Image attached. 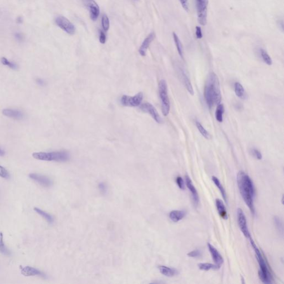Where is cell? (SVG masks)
Wrapping results in <instances>:
<instances>
[{
	"mask_svg": "<svg viewBox=\"0 0 284 284\" xmlns=\"http://www.w3.org/2000/svg\"><path fill=\"white\" fill-rule=\"evenodd\" d=\"M260 53L264 62L267 65L271 66L272 63V61L271 57H270V56L269 55V54L267 53V51L264 49L261 48L260 49Z\"/></svg>",
	"mask_w": 284,
	"mask_h": 284,
	"instance_id": "obj_28",
	"label": "cell"
},
{
	"mask_svg": "<svg viewBox=\"0 0 284 284\" xmlns=\"http://www.w3.org/2000/svg\"><path fill=\"white\" fill-rule=\"evenodd\" d=\"M185 184L187 188L192 194V199L195 205L198 206L199 201V198L198 193L197 192L196 188H195L194 185L192 184V180L190 179L188 175L185 176Z\"/></svg>",
	"mask_w": 284,
	"mask_h": 284,
	"instance_id": "obj_15",
	"label": "cell"
},
{
	"mask_svg": "<svg viewBox=\"0 0 284 284\" xmlns=\"http://www.w3.org/2000/svg\"><path fill=\"white\" fill-rule=\"evenodd\" d=\"M0 253L6 256H9L11 254L10 251L6 247V246L4 244L3 233L1 232H0Z\"/></svg>",
	"mask_w": 284,
	"mask_h": 284,
	"instance_id": "obj_27",
	"label": "cell"
},
{
	"mask_svg": "<svg viewBox=\"0 0 284 284\" xmlns=\"http://www.w3.org/2000/svg\"><path fill=\"white\" fill-rule=\"evenodd\" d=\"M33 209L37 214H39V215H41L42 217H43L48 223H49V224L53 223V218L50 214H48L47 212L44 211V210H41V209H39L38 208H37V207H35Z\"/></svg>",
	"mask_w": 284,
	"mask_h": 284,
	"instance_id": "obj_24",
	"label": "cell"
},
{
	"mask_svg": "<svg viewBox=\"0 0 284 284\" xmlns=\"http://www.w3.org/2000/svg\"><path fill=\"white\" fill-rule=\"evenodd\" d=\"M180 4L187 12L189 11V1L188 0H179Z\"/></svg>",
	"mask_w": 284,
	"mask_h": 284,
	"instance_id": "obj_40",
	"label": "cell"
},
{
	"mask_svg": "<svg viewBox=\"0 0 284 284\" xmlns=\"http://www.w3.org/2000/svg\"><path fill=\"white\" fill-rule=\"evenodd\" d=\"M1 63L4 65V66H8L9 68H11L12 70H16L17 69L18 66L15 63H13L12 62L9 61L5 57H2L1 59Z\"/></svg>",
	"mask_w": 284,
	"mask_h": 284,
	"instance_id": "obj_32",
	"label": "cell"
},
{
	"mask_svg": "<svg viewBox=\"0 0 284 284\" xmlns=\"http://www.w3.org/2000/svg\"><path fill=\"white\" fill-rule=\"evenodd\" d=\"M159 94L161 101L162 113L164 116H167L170 112L171 105L168 94V86L164 79L159 81L158 84Z\"/></svg>",
	"mask_w": 284,
	"mask_h": 284,
	"instance_id": "obj_5",
	"label": "cell"
},
{
	"mask_svg": "<svg viewBox=\"0 0 284 284\" xmlns=\"http://www.w3.org/2000/svg\"><path fill=\"white\" fill-rule=\"evenodd\" d=\"M4 152L2 150H1V149H0V155H1V156H2V155H4Z\"/></svg>",
	"mask_w": 284,
	"mask_h": 284,
	"instance_id": "obj_45",
	"label": "cell"
},
{
	"mask_svg": "<svg viewBox=\"0 0 284 284\" xmlns=\"http://www.w3.org/2000/svg\"><path fill=\"white\" fill-rule=\"evenodd\" d=\"M139 109L144 113H147L150 115V116L154 119L156 122L161 124L163 123L161 117L158 113L156 108L151 103L146 102L143 104H141L139 107Z\"/></svg>",
	"mask_w": 284,
	"mask_h": 284,
	"instance_id": "obj_10",
	"label": "cell"
},
{
	"mask_svg": "<svg viewBox=\"0 0 284 284\" xmlns=\"http://www.w3.org/2000/svg\"><path fill=\"white\" fill-rule=\"evenodd\" d=\"M201 251L200 250H198V249L194 250L191 252H189L188 253V256L191 257V258H198V257L201 256Z\"/></svg>",
	"mask_w": 284,
	"mask_h": 284,
	"instance_id": "obj_36",
	"label": "cell"
},
{
	"mask_svg": "<svg viewBox=\"0 0 284 284\" xmlns=\"http://www.w3.org/2000/svg\"><path fill=\"white\" fill-rule=\"evenodd\" d=\"M237 183L244 201L248 206L251 213L255 214V208L253 206L255 188L253 181L245 172L240 171L237 175Z\"/></svg>",
	"mask_w": 284,
	"mask_h": 284,
	"instance_id": "obj_2",
	"label": "cell"
},
{
	"mask_svg": "<svg viewBox=\"0 0 284 284\" xmlns=\"http://www.w3.org/2000/svg\"><path fill=\"white\" fill-rule=\"evenodd\" d=\"M237 220L241 231L246 238L249 239L251 237V234L248 227L245 214L240 208H239L237 210Z\"/></svg>",
	"mask_w": 284,
	"mask_h": 284,
	"instance_id": "obj_11",
	"label": "cell"
},
{
	"mask_svg": "<svg viewBox=\"0 0 284 284\" xmlns=\"http://www.w3.org/2000/svg\"><path fill=\"white\" fill-rule=\"evenodd\" d=\"M17 23H22V19L21 17H18L17 18Z\"/></svg>",
	"mask_w": 284,
	"mask_h": 284,
	"instance_id": "obj_44",
	"label": "cell"
},
{
	"mask_svg": "<svg viewBox=\"0 0 284 284\" xmlns=\"http://www.w3.org/2000/svg\"><path fill=\"white\" fill-rule=\"evenodd\" d=\"M29 177L44 187H49L52 185V181L51 179L45 175H41L37 173H31L29 174Z\"/></svg>",
	"mask_w": 284,
	"mask_h": 284,
	"instance_id": "obj_12",
	"label": "cell"
},
{
	"mask_svg": "<svg viewBox=\"0 0 284 284\" xmlns=\"http://www.w3.org/2000/svg\"><path fill=\"white\" fill-rule=\"evenodd\" d=\"M208 247L213 258V260L215 263V265L220 267L221 265L224 262V259L222 256L220 255V253H219V252L216 250V249L213 245H211L210 243H208Z\"/></svg>",
	"mask_w": 284,
	"mask_h": 284,
	"instance_id": "obj_14",
	"label": "cell"
},
{
	"mask_svg": "<svg viewBox=\"0 0 284 284\" xmlns=\"http://www.w3.org/2000/svg\"><path fill=\"white\" fill-rule=\"evenodd\" d=\"M196 37L198 39H201L203 37V34L200 27H196Z\"/></svg>",
	"mask_w": 284,
	"mask_h": 284,
	"instance_id": "obj_41",
	"label": "cell"
},
{
	"mask_svg": "<svg viewBox=\"0 0 284 284\" xmlns=\"http://www.w3.org/2000/svg\"><path fill=\"white\" fill-rule=\"evenodd\" d=\"M143 100V94L142 92H139L134 96H129L123 95L120 100L121 104L125 107H136L142 104Z\"/></svg>",
	"mask_w": 284,
	"mask_h": 284,
	"instance_id": "obj_7",
	"label": "cell"
},
{
	"mask_svg": "<svg viewBox=\"0 0 284 284\" xmlns=\"http://www.w3.org/2000/svg\"><path fill=\"white\" fill-rule=\"evenodd\" d=\"M173 39L175 42V46L177 49V51L179 53V54L182 58H184L183 56V46L182 44V43L180 41L179 38V37L175 33V32L173 33Z\"/></svg>",
	"mask_w": 284,
	"mask_h": 284,
	"instance_id": "obj_23",
	"label": "cell"
},
{
	"mask_svg": "<svg viewBox=\"0 0 284 284\" xmlns=\"http://www.w3.org/2000/svg\"><path fill=\"white\" fill-rule=\"evenodd\" d=\"M249 239L250 241L251 245L255 251L256 258L258 260V263L260 267V269L259 271V277L261 281L264 284H271L272 283V277L271 273L269 271V269L268 268L267 262L264 256H262L261 251H260L259 249H258V247L255 244L251 236L249 238Z\"/></svg>",
	"mask_w": 284,
	"mask_h": 284,
	"instance_id": "obj_3",
	"label": "cell"
},
{
	"mask_svg": "<svg viewBox=\"0 0 284 284\" xmlns=\"http://www.w3.org/2000/svg\"><path fill=\"white\" fill-rule=\"evenodd\" d=\"M211 179L213 180V182H214V183L215 184V185L219 188L220 192H221L222 196H223V199H224V200L225 201V202L227 203V194H226V192L225 191V189L224 188H223V185L221 184L220 183V180H219L218 178H216V177L215 176H213L212 178H211Z\"/></svg>",
	"mask_w": 284,
	"mask_h": 284,
	"instance_id": "obj_25",
	"label": "cell"
},
{
	"mask_svg": "<svg viewBox=\"0 0 284 284\" xmlns=\"http://www.w3.org/2000/svg\"><path fill=\"white\" fill-rule=\"evenodd\" d=\"M195 1L198 21L202 26H205L207 22L208 0H195Z\"/></svg>",
	"mask_w": 284,
	"mask_h": 284,
	"instance_id": "obj_6",
	"label": "cell"
},
{
	"mask_svg": "<svg viewBox=\"0 0 284 284\" xmlns=\"http://www.w3.org/2000/svg\"><path fill=\"white\" fill-rule=\"evenodd\" d=\"M196 126L198 129V131L201 134V135L203 136L206 139H210L211 138V136L210 134L208 133V131L206 130V129L203 127L200 123L198 121H196Z\"/></svg>",
	"mask_w": 284,
	"mask_h": 284,
	"instance_id": "obj_30",
	"label": "cell"
},
{
	"mask_svg": "<svg viewBox=\"0 0 284 284\" xmlns=\"http://www.w3.org/2000/svg\"><path fill=\"white\" fill-rule=\"evenodd\" d=\"M234 91L236 96L241 99H244L245 97V89L242 84L239 82L234 84Z\"/></svg>",
	"mask_w": 284,
	"mask_h": 284,
	"instance_id": "obj_22",
	"label": "cell"
},
{
	"mask_svg": "<svg viewBox=\"0 0 284 284\" xmlns=\"http://www.w3.org/2000/svg\"><path fill=\"white\" fill-rule=\"evenodd\" d=\"M83 4L87 9L92 21H96L99 17L100 9L94 0H83Z\"/></svg>",
	"mask_w": 284,
	"mask_h": 284,
	"instance_id": "obj_9",
	"label": "cell"
},
{
	"mask_svg": "<svg viewBox=\"0 0 284 284\" xmlns=\"http://www.w3.org/2000/svg\"><path fill=\"white\" fill-rule=\"evenodd\" d=\"M32 157L40 161L65 162L70 159V155L68 152L62 150L52 152H36L32 154Z\"/></svg>",
	"mask_w": 284,
	"mask_h": 284,
	"instance_id": "obj_4",
	"label": "cell"
},
{
	"mask_svg": "<svg viewBox=\"0 0 284 284\" xmlns=\"http://www.w3.org/2000/svg\"><path fill=\"white\" fill-rule=\"evenodd\" d=\"M36 83H37L38 84H39V86H44V81L41 78H37L36 79Z\"/></svg>",
	"mask_w": 284,
	"mask_h": 284,
	"instance_id": "obj_42",
	"label": "cell"
},
{
	"mask_svg": "<svg viewBox=\"0 0 284 284\" xmlns=\"http://www.w3.org/2000/svg\"><path fill=\"white\" fill-rule=\"evenodd\" d=\"M2 113L6 117L16 119H21L24 117L22 112L17 109H4L2 111Z\"/></svg>",
	"mask_w": 284,
	"mask_h": 284,
	"instance_id": "obj_17",
	"label": "cell"
},
{
	"mask_svg": "<svg viewBox=\"0 0 284 284\" xmlns=\"http://www.w3.org/2000/svg\"><path fill=\"white\" fill-rule=\"evenodd\" d=\"M176 183L178 185V187L180 189L184 190L185 189V185H184V182L183 179L181 177H177V178L175 179Z\"/></svg>",
	"mask_w": 284,
	"mask_h": 284,
	"instance_id": "obj_37",
	"label": "cell"
},
{
	"mask_svg": "<svg viewBox=\"0 0 284 284\" xmlns=\"http://www.w3.org/2000/svg\"><path fill=\"white\" fill-rule=\"evenodd\" d=\"M21 274L25 276H45V274L42 271L36 269L33 267H22L21 269Z\"/></svg>",
	"mask_w": 284,
	"mask_h": 284,
	"instance_id": "obj_16",
	"label": "cell"
},
{
	"mask_svg": "<svg viewBox=\"0 0 284 284\" xmlns=\"http://www.w3.org/2000/svg\"><path fill=\"white\" fill-rule=\"evenodd\" d=\"M215 204L220 216L224 219H227V211L223 201L220 199H216Z\"/></svg>",
	"mask_w": 284,
	"mask_h": 284,
	"instance_id": "obj_20",
	"label": "cell"
},
{
	"mask_svg": "<svg viewBox=\"0 0 284 284\" xmlns=\"http://www.w3.org/2000/svg\"><path fill=\"white\" fill-rule=\"evenodd\" d=\"M182 72V78L183 80L184 84L188 90L189 93L193 96L194 95V89L192 88V84L191 83V82L190 81L189 78H188L187 75L185 73L184 71H181Z\"/></svg>",
	"mask_w": 284,
	"mask_h": 284,
	"instance_id": "obj_21",
	"label": "cell"
},
{
	"mask_svg": "<svg viewBox=\"0 0 284 284\" xmlns=\"http://www.w3.org/2000/svg\"><path fill=\"white\" fill-rule=\"evenodd\" d=\"M199 269L204 271H209L211 269H219L220 267L216 265L210 263H200L198 264Z\"/></svg>",
	"mask_w": 284,
	"mask_h": 284,
	"instance_id": "obj_29",
	"label": "cell"
},
{
	"mask_svg": "<svg viewBox=\"0 0 284 284\" xmlns=\"http://www.w3.org/2000/svg\"><path fill=\"white\" fill-rule=\"evenodd\" d=\"M55 22L60 28L67 33L73 35L76 32V27L69 20L63 16L57 17L55 20Z\"/></svg>",
	"mask_w": 284,
	"mask_h": 284,
	"instance_id": "obj_8",
	"label": "cell"
},
{
	"mask_svg": "<svg viewBox=\"0 0 284 284\" xmlns=\"http://www.w3.org/2000/svg\"><path fill=\"white\" fill-rule=\"evenodd\" d=\"M204 96L209 109L218 105L222 101V94L218 77L214 72L210 73L206 81Z\"/></svg>",
	"mask_w": 284,
	"mask_h": 284,
	"instance_id": "obj_1",
	"label": "cell"
},
{
	"mask_svg": "<svg viewBox=\"0 0 284 284\" xmlns=\"http://www.w3.org/2000/svg\"><path fill=\"white\" fill-rule=\"evenodd\" d=\"M106 35H105V33L103 32V31H100V38H99V40H100V43L102 44H105L106 42Z\"/></svg>",
	"mask_w": 284,
	"mask_h": 284,
	"instance_id": "obj_39",
	"label": "cell"
},
{
	"mask_svg": "<svg viewBox=\"0 0 284 284\" xmlns=\"http://www.w3.org/2000/svg\"><path fill=\"white\" fill-rule=\"evenodd\" d=\"M0 177L4 179H9V171L4 166H0Z\"/></svg>",
	"mask_w": 284,
	"mask_h": 284,
	"instance_id": "obj_34",
	"label": "cell"
},
{
	"mask_svg": "<svg viewBox=\"0 0 284 284\" xmlns=\"http://www.w3.org/2000/svg\"><path fill=\"white\" fill-rule=\"evenodd\" d=\"M15 36L16 38L18 40V41H22L23 39V36L20 33H16Z\"/></svg>",
	"mask_w": 284,
	"mask_h": 284,
	"instance_id": "obj_43",
	"label": "cell"
},
{
	"mask_svg": "<svg viewBox=\"0 0 284 284\" xmlns=\"http://www.w3.org/2000/svg\"><path fill=\"white\" fill-rule=\"evenodd\" d=\"M224 113V107L223 104H219L217 105L215 110V118L219 122H223V114Z\"/></svg>",
	"mask_w": 284,
	"mask_h": 284,
	"instance_id": "obj_26",
	"label": "cell"
},
{
	"mask_svg": "<svg viewBox=\"0 0 284 284\" xmlns=\"http://www.w3.org/2000/svg\"><path fill=\"white\" fill-rule=\"evenodd\" d=\"M98 188H99L100 192H101L102 193L104 194H105V193L107 192V185H105V184L104 183H102H102H100L99 184V185H98Z\"/></svg>",
	"mask_w": 284,
	"mask_h": 284,
	"instance_id": "obj_38",
	"label": "cell"
},
{
	"mask_svg": "<svg viewBox=\"0 0 284 284\" xmlns=\"http://www.w3.org/2000/svg\"><path fill=\"white\" fill-rule=\"evenodd\" d=\"M101 23H102V26L103 31L105 32L108 31L109 26H110V22H109V18L106 14L103 15L102 17V20H101Z\"/></svg>",
	"mask_w": 284,
	"mask_h": 284,
	"instance_id": "obj_31",
	"label": "cell"
},
{
	"mask_svg": "<svg viewBox=\"0 0 284 284\" xmlns=\"http://www.w3.org/2000/svg\"><path fill=\"white\" fill-rule=\"evenodd\" d=\"M186 213L183 210H173L169 213V218L174 223L178 222L184 218Z\"/></svg>",
	"mask_w": 284,
	"mask_h": 284,
	"instance_id": "obj_19",
	"label": "cell"
},
{
	"mask_svg": "<svg viewBox=\"0 0 284 284\" xmlns=\"http://www.w3.org/2000/svg\"><path fill=\"white\" fill-rule=\"evenodd\" d=\"M155 37V34L154 32H151L145 39L140 46V48L139 49V53L140 55L143 57L145 56L147 51L148 49L150 44L153 42V40Z\"/></svg>",
	"mask_w": 284,
	"mask_h": 284,
	"instance_id": "obj_13",
	"label": "cell"
},
{
	"mask_svg": "<svg viewBox=\"0 0 284 284\" xmlns=\"http://www.w3.org/2000/svg\"><path fill=\"white\" fill-rule=\"evenodd\" d=\"M251 154L254 157L258 160H261L262 159V154L261 152L256 149L253 148L251 150Z\"/></svg>",
	"mask_w": 284,
	"mask_h": 284,
	"instance_id": "obj_35",
	"label": "cell"
},
{
	"mask_svg": "<svg viewBox=\"0 0 284 284\" xmlns=\"http://www.w3.org/2000/svg\"><path fill=\"white\" fill-rule=\"evenodd\" d=\"M158 269L162 274L167 277H173L178 274V272L175 269L163 265L159 266Z\"/></svg>",
	"mask_w": 284,
	"mask_h": 284,
	"instance_id": "obj_18",
	"label": "cell"
},
{
	"mask_svg": "<svg viewBox=\"0 0 284 284\" xmlns=\"http://www.w3.org/2000/svg\"><path fill=\"white\" fill-rule=\"evenodd\" d=\"M274 224H275V225L276 228L279 230V232H281L283 233V223H282V222L281 221L280 219L277 216H275L274 218Z\"/></svg>",
	"mask_w": 284,
	"mask_h": 284,
	"instance_id": "obj_33",
	"label": "cell"
}]
</instances>
